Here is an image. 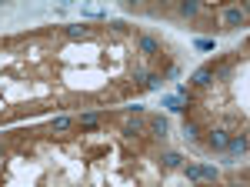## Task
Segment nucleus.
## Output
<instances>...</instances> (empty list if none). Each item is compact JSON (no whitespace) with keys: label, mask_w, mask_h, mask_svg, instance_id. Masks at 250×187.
I'll use <instances>...</instances> for the list:
<instances>
[{"label":"nucleus","mask_w":250,"mask_h":187,"mask_svg":"<svg viewBox=\"0 0 250 187\" xmlns=\"http://www.w3.org/2000/svg\"><path fill=\"white\" fill-rule=\"evenodd\" d=\"M197 47H200V50H213V40H207V37H200V40H197Z\"/></svg>","instance_id":"19"},{"label":"nucleus","mask_w":250,"mask_h":187,"mask_svg":"<svg viewBox=\"0 0 250 187\" xmlns=\"http://www.w3.org/2000/svg\"><path fill=\"white\" fill-rule=\"evenodd\" d=\"M104 120V114L100 111H87V114H80V127H97Z\"/></svg>","instance_id":"13"},{"label":"nucleus","mask_w":250,"mask_h":187,"mask_svg":"<svg viewBox=\"0 0 250 187\" xmlns=\"http://www.w3.org/2000/svg\"><path fill=\"white\" fill-rule=\"evenodd\" d=\"M200 124H197V120H184V137H187V140H190V144H197V140H200Z\"/></svg>","instance_id":"12"},{"label":"nucleus","mask_w":250,"mask_h":187,"mask_svg":"<svg viewBox=\"0 0 250 187\" xmlns=\"http://www.w3.org/2000/svg\"><path fill=\"white\" fill-rule=\"evenodd\" d=\"M190 84L197 87V91H207V87L213 84V67H200V70L193 74V80H190Z\"/></svg>","instance_id":"8"},{"label":"nucleus","mask_w":250,"mask_h":187,"mask_svg":"<svg viewBox=\"0 0 250 187\" xmlns=\"http://www.w3.org/2000/svg\"><path fill=\"white\" fill-rule=\"evenodd\" d=\"M204 134H207V137H204V147H207V150H217V154H220V150H227L230 134L224 131V127H210V131H204Z\"/></svg>","instance_id":"2"},{"label":"nucleus","mask_w":250,"mask_h":187,"mask_svg":"<svg viewBox=\"0 0 250 187\" xmlns=\"http://www.w3.org/2000/svg\"><path fill=\"white\" fill-rule=\"evenodd\" d=\"M144 77H147V70H144V67H134V74H130V80H134L137 87H144Z\"/></svg>","instance_id":"18"},{"label":"nucleus","mask_w":250,"mask_h":187,"mask_svg":"<svg viewBox=\"0 0 250 187\" xmlns=\"http://www.w3.org/2000/svg\"><path fill=\"white\" fill-rule=\"evenodd\" d=\"M184 177L187 181H204V184H217V177H220V170L213 167V164H187L184 167Z\"/></svg>","instance_id":"1"},{"label":"nucleus","mask_w":250,"mask_h":187,"mask_svg":"<svg viewBox=\"0 0 250 187\" xmlns=\"http://www.w3.org/2000/svg\"><path fill=\"white\" fill-rule=\"evenodd\" d=\"M74 127V117H67V114H57V117H50V131L54 134H67Z\"/></svg>","instance_id":"10"},{"label":"nucleus","mask_w":250,"mask_h":187,"mask_svg":"<svg viewBox=\"0 0 250 187\" xmlns=\"http://www.w3.org/2000/svg\"><path fill=\"white\" fill-rule=\"evenodd\" d=\"M247 23V7H227L224 10V27L233 30V27H244Z\"/></svg>","instance_id":"4"},{"label":"nucleus","mask_w":250,"mask_h":187,"mask_svg":"<svg viewBox=\"0 0 250 187\" xmlns=\"http://www.w3.org/2000/svg\"><path fill=\"white\" fill-rule=\"evenodd\" d=\"M63 34H67L70 40H90V37H94V27H87V23H74V27H67Z\"/></svg>","instance_id":"9"},{"label":"nucleus","mask_w":250,"mask_h":187,"mask_svg":"<svg viewBox=\"0 0 250 187\" xmlns=\"http://www.w3.org/2000/svg\"><path fill=\"white\" fill-rule=\"evenodd\" d=\"M120 134H124L127 140L144 137V134H147V117H127V120H124V127H120Z\"/></svg>","instance_id":"3"},{"label":"nucleus","mask_w":250,"mask_h":187,"mask_svg":"<svg viewBox=\"0 0 250 187\" xmlns=\"http://www.w3.org/2000/svg\"><path fill=\"white\" fill-rule=\"evenodd\" d=\"M137 47H140V54H144V57H157V54H160V40L150 37V34H140V37H137Z\"/></svg>","instance_id":"7"},{"label":"nucleus","mask_w":250,"mask_h":187,"mask_svg":"<svg viewBox=\"0 0 250 187\" xmlns=\"http://www.w3.org/2000/svg\"><path fill=\"white\" fill-rule=\"evenodd\" d=\"M180 14L184 17H197L200 14V3H180Z\"/></svg>","instance_id":"17"},{"label":"nucleus","mask_w":250,"mask_h":187,"mask_svg":"<svg viewBox=\"0 0 250 187\" xmlns=\"http://www.w3.org/2000/svg\"><path fill=\"white\" fill-rule=\"evenodd\" d=\"M180 164H184V157H180L177 150H167V154H160V167H164V170H177Z\"/></svg>","instance_id":"11"},{"label":"nucleus","mask_w":250,"mask_h":187,"mask_svg":"<svg viewBox=\"0 0 250 187\" xmlns=\"http://www.w3.org/2000/svg\"><path fill=\"white\" fill-rule=\"evenodd\" d=\"M247 144H250V137L244 131L230 134V140H227V154H230V157H244V154H247Z\"/></svg>","instance_id":"6"},{"label":"nucleus","mask_w":250,"mask_h":187,"mask_svg":"<svg viewBox=\"0 0 250 187\" xmlns=\"http://www.w3.org/2000/svg\"><path fill=\"white\" fill-rule=\"evenodd\" d=\"M147 131L154 134L157 140H164V137L170 134V120H167V117H160V114H154V117H147Z\"/></svg>","instance_id":"5"},{"label":"nucleus","mask_w":250,"mask_h":187,"mask_svg":"<svg viewBox=\"0 0 250 187\" xmlns=\"http://www.w3.org/2000/svg\"><path fill=\"white\" fill-rule=\"evenodd\" d=\"M164 84V74H157V70H147V77H144V91H157Z\"/></svg>","instance_id":"14"},{"label":"nucleus","mask_w":250,"mask_h":187,"mask_svg":"<svg viewBox=\"0 0 250 187\" xmlns=\"http://www.w3.org/2000/svg\"><path fill=\"white\" fill-rule=\"evenodd\" d=\"M230 187H247V184H244V181H240V184H230Z\"/></svg>","instance_id":"20"},{"label":"nucleus","mask_w":250,"mask_h":187,"mask_svg":"<svg viewBox=\"0 0 250 187\" xmlns=\"http://www.w3.org/2000/svg\"><path fill=\"white\" fill-rule=\"evenodd\" d=\"M164 107H167V111H173V114H184L190 104H184L180 97H164Z\"/></svg>","instance_id":"15"},{"label":"nucleus","mask_w":250,"mask_h":187,"mask_svg":"<svg viewBox=\"0 0 250 187\" xmlns=\"http://www.w3.org/2000/svg\"><path fill=\"white\" fill-rule=\"evenodd\" d=\"M107 30H110V34H130V23H127V20H110Z\"/></svg>","instance_id":"16"}]
</instances>
